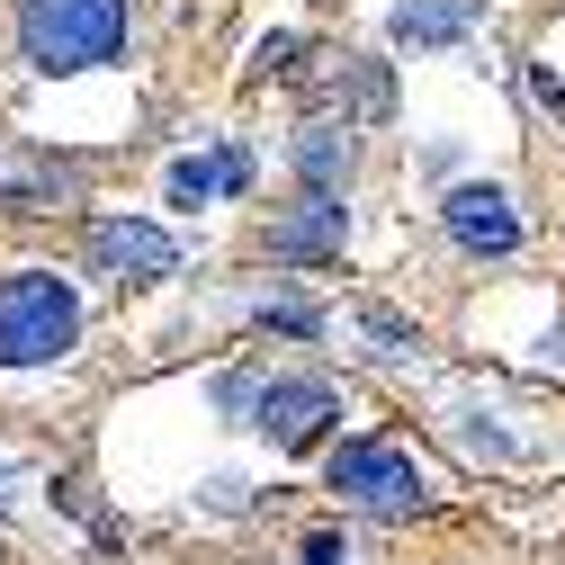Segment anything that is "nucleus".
Wrapping results in <instances>:
<instances>
[{
    "instance_id": "6",
    "label": "nucleus",
    "mask_w": 565,
    "mask_h": 565,
    "mask_svg": "<svg viewBox=\"0 0 565 565\" xmlns=\"http://www.w3.org/2000/svg\"><path fill=\"white\" fill-rule=\"evenodd\" d=\"M332 413H341V395H332L323 377H278V386H260V404H252V431L278 440V449H306Z\"/></svg>"
},
{
    "instance_id": "3",
    "label": "nucleus",
    "mask_w": 565,
    "mask_h": 565,
    "mask_svg": "<svg viewBox=\"0 0 565 565\" xmlns=\"http://www.w3.org/2000/svg\"><path fill=\"white\" fill-rule=\"evenodd\" d=\"M332 493H350L360 512H422V467L386 440H341L332 449Z\"/></svg>"
},
{
    "instance_id": "11",
    "label": "nucleus",
    "mask_w": 565,
    "mask_h": 565,
    "mask_svg": "<svg viewBox=\"0 0 565 565\" xmlns=\"http://www.w3.org/2000/svg\"><path fill=\"white\" fill-rule=\"evenodd\" d=\"M260 323H278V332H315L323 315H315V306H297V297H278V306H260Z\"/></svg>"
},
{
    "instance_id": "13",
    "label": "nucleus",
    "mask_w": 565,
    "mask_h": 565,
    "mask_svg": "<svg viewBox=\"0 0 565 565\" xmlns=\"http://www.w3.org/2000/svg\"><path fill=\"white\" fill-rule=\"evenodd\" d=\"M288 54H297V36H260V54H252V73H288Z\"/></svg>"
},
{
    "instance_id": "9",
    "label": "nucleus",
    "mask_w": 565,
    "mask_h": 565,
    "mask_svg": "<svg viewBox=\"0 0 565 565\" xmlns=\"http://www.w3.org/2000/svg\"><path fill=\"white\" fill-rule=\"evenodd\" d=\"M484 19V0H404V10L386 19L395 45H467Z\"/></svg>"
},
{
    "instance_id": "10",
    "label": "nucleus",
    "mask_w": 565,
    "mask_h": 565,
    "mask_svg": "<svg viewBox=\"0 0 565 565\" xmlns=\"http://www.w3.org/2000/svg\"><path fill=\"white\" fill-rule=\"evenodd\" d=\"M297 180L341 198V180H350V126H323V117H315V126L297 135Z\"/></svg>"
},
{
    "instance_id": "2",
    "label": "nucleus",
    "mask_w": 565,
    "mask_h": 565,
    "mask_svg": "<svg viewBox=\"0 0 565 565\" xmlns=\"http://www.w3.org/2000/svg\"><path fill=\"white\" fill-rule=\"evenodd\" d=\"M82 341V297L54 269H10L0 278V369H45Z\"/></svg>"
},
{
    "instance_id": "12",
    "label": "nucleus",
    "mask_w": 565,
    "mask_h": 565,
    "mask_svg": "<svg viewBox=\"0 0 565 565\" xmlns=\"http://www.w3.org/2000/svg\"><path fill=\"white\" fill-rule=\"evenodd\" d=\"M530 99H539V108H547V117H565V82H556V73H547V63H530Z\"/></svg>"
},
{
    "instance_id": "14",
    "label": "nucleus",
    "mask_w": 565,
    "mask_h": 565,
    "mask_svg": "<svg viewBox=\"0 0 565 565\" xmlns=\"http://www.w3.org/2000/svg\"><path fill=\"white\" fill-rule=\"evenodd\" d=\"M297 565H350V547H341V539H332V530H315V539H306V556H297Z\"/></svg>"
},
{
    "instance_id": "5",
    "label": "nucleus",
    "mask_w": 565,
    "mask_h": 565,
    "mask_svg": "<svg viewBox=\"0 0 565 565\" xmlns=\"http://www.w3.org/2000/svg\"><path fill=\"white\" fill-rule=\"evenodd\" d=\"M440 225H449V243H458V252H476V260H503V252H521L512 189H493V180L449 189V198H440Z\"/></svg>"
},
{
    "instance_id": "8",
    "label": "nucleus",
    "mask_w": 565,
    "mask_h": 565,
    "mask_svg": "<svg viewBox=\"0 0 565 565\" xmlns=\"http://www.w3.org/2000/svg\"><path fill=\"white\" fill-rule=\"evenodd\" d=\"M162 189H171V206H206V198H225V189H252V153H243V145H216V153H180Z\"/></svg>"
},
{
    "instance_id": "7",
    "label": "nucleus",
    "mask_w": 565,
    "mask_h": 565,
    "mask_svg": "<svg viewBox=\"0 0 565 565\" xmlns=\"http://www.w3.org/2000/svg\"><path fill=\"white\" fill-rule=\"evenodd\" d=\"M260 243H269V260H341V243H350V206H341L332 189H306Z\"/></svg>"
},
{
    "instance_id": "1",
    "label": "nucleus",
    "mask_w": 565,
    "mask_h": 565,
    "mask_svg": "<svg viewBox=\"0 0 565 565\" xmlns=\"http://www.w3.org/2000/svg\"><path fill=\"white\" fill-rule=\"evenodd\" d=\"M126 0H19V54L36 73H99L126 54Z\"/></svg>"
},
{
    "instance_id": "4",
    "label": "nucleus",
    "mask_w": 565,
    "mask_h": 565,
    "mask_svg": "<svg viewBox=\"0 0 565 565\" xmlns=\"http://www.w3.org/2000/svg\"><path fill=\"white\" fill-rule=\"evenodd\" d=\"M90 260H99L108 278H126V288H153V278L180 269V243H171L153 216H99V225H90Z\"/></svg>"
}]
</instances>
